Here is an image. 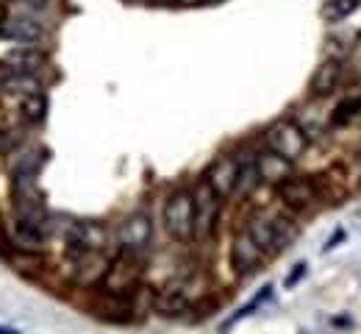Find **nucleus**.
<instances>
[{"instance_id": "14", "label": "nucleus", "mask_w": 361, "mask_h": 334, "mask_svg": "<svg viewBox=\"0 0 361 334\" xmlns=\"http://www.w3.org/2000/svg\"><path fill=\"white\" fill-rule=\"evenodd\" d=\"M189 306H192V298L183 287H167L156 298V312L161 318H180L183 312H189Z\"/></svg>"}, {"instance_id": "8", "label": "nucleus", "mask_w": 361, "mask_h": 334, "mask_svg": "<svg viewBox=\"0 0 361 334\" xmlns=\"http://www.w3.org/2000/svg\"><path fill=\"white\" fill-rule=\"evenodd\" d=\"M264 259V248L253 239L250 232L236 234L233 245H231V265L236 273H253Z\"/></svg>"}, {"instance_id": "10", "label": "nucleus", "mask_w": 361, "mask_h": 334, "mask_svg": "<svg viewBox=\"0 0 361 334\" xmlns=\"http://www.w3.org/2000/svg\"><path fill=\"white\" fill-rule=\"evenodd\" d=\"M109 242V232L100 226V223H73L70 232H67V245L73 254L78 251H103Z\"/></svg>"}, {"instance_id": "4", "label": "nucleus", "mask_w": 361, "mask_h": 334, "mask_svg": "<svg viewBox=\"0 0 361 334\" xmlns=\"http://www.w3.org/2000/svg\"><path fill=\"white\" fill-rule=\"evenodd\" d=\"M192 198H195V237L197 239L212 237V234H214V229H217V220H220L223 198L209 187V181H206V179L195 187Z\"/></svg>"}, {"instance_id": "22", "label": "nucleus", "mask_w": 361, "mask_h": 334, "mask_svg": "<svg viewBox=\"0 0 361 334\" xmlns=\"http://www.w3.org/2000/svg\"><path fill=\"white\" fill-rule=\"evenodd\" d=\"M3 23H6V8L0 6V25H3Z\"/></svg>"}, {"instance_id": "18", "label": "nucleus", "mask_w": 361, "mask_h": 334, "mask_svg": "<svg viewBox=\"0 0 361 334\" xmlns=\"http://www.w3.org/2000/svg\"><path fill=\"white\" fill-rule=\"evenodd\" d=\"M359 114H361V95H353V97H348V100H342V103L334 109L331 123H334V126H342V123H348V120H353V117H359Z\"/></svg>"}, {"instance_id": "2", "label": "nucleus", "mask_w": 361, "mask_h": 334, "mask_svg": "<svg viewBox=\"0 0 361 334\" xmlns=\"http://www.w3.org/2000/svg\"><path fill=\"white\" fill-rule=\"evenodd\" d=\"M164 229L178 242L195 239V198L189 190H176L164 203Z\"/></svg>"}, {"instance_id": "6", "label": "nucleus", "mask_w": 361, "mask_h": 334, "mask_svg": "<svg viewBox=\"0 0 361 334\" xmlns=\"http://www.w3.org/2000/svg\"><path fill=\"white\" fill-rule=\"evenodd\" d=\"M136 282H139V268H136V262L131 256H120L117 262L109 265V270H106V276H103V290H106L109 295L123 298V295H128V292L134 290Z\"/></svg>"}, {"instance_id": "9", "label": "nucleus", "mask_w": 361, "mask_h": 334, "mask_svg": "<svg viewBox=\"0 0 361 334\" xmlns=\"http://www.w3.org/2000/svg\"><path fill=\"white\" fill-rule=\"evenodd\" d=\"M206 181H209V187L217 192L223 201L231 198L236 192V181H239V162H236V156H220V159H214L212 167H209V173H206Z\"/></svg>"}, {"instance_id": "20", "label": "nucleus", "mask_w": 361, "mask_h": 334, "mask_svg": "<svg viewBox=\"0 0 361 334\" xmlns=\"http://www.w3.org/2000/svg\"><path fill=\"white\" fill-rule=\"evenodd\" d=\"M270 292H272V287H264V290H262V292H259V295H256V298H253L250 304H245V306H242V309H239V312H236V315H233L231 321H226V323H223V329H231L233 323H239L242 318H247V315H250L253 309H259V306H262V304H264V301L270 298Z\"/></svg>"}, {"instance_id": "23", "label": "nucleus", "mask_w": 361, "mask_h": 334, "mask_svg": "<svg viewBox=\"0 0 361 334\" xmlns=\"http://www.w3.org/2000/svg\"><path fill=\"white\" fill-rule=\"evenodd\" d=\"M6 332H11V329H8V326H0V334H6Z\"/></svg>"}, {"instance_id": "19", "label": "nucleus", "mask_w": 361, "mask_h": 334, "mask_svg": "<svg viewBox=\"0 0 361 334\" xmlns=\"http://www.w3.org/2000/svg\"><path fill=\"white\" fill-rule=\"evenodd\" d=\"M356 8H359V0H328L325 17H328L331 23H339V20H348Z\"/></svg>"}, {"instance_id": "17", "label": "nucleus", "mask_w": 361, "mask_h": 334, "mask_svg": "<svg viewBox=\"0 0 361 334\" xmlns=\"http://www.w3.org/2000/svg\"><path fill=\"white\" fill-rule=\"evenodd\" d=\"M23 117L28 120V123H42L47 114V97L42 93H31V95L23 97Z\"/></svg>"}, {"instance_id": "16", "label": "nucleus", "mask_w": 361, "mask_h": 334, "mask_svg": "<svg viewBox=\"0 0 361 334\" xmlns=\"http://www.w3.org/2000/svg\"><path fill=\"white\" fill-rule=\"evenodd\" d=\"M0 31H3V34H6L8 40H17V42H23V45H31V42H37V40L42 37V31H39L37 25L25 23V20L3 23V25H0Z\"/></svg>"}, {"instance_id": "5", "label": "nucleus", "mask_w": 361, "mask_h": 334, "mask_svg": "<svg viewBox=\"0 0 361 334\" xmlns=\"http://www.w3.org/2000/svg\"><path fill=\"white\" fill-rule=\"evenodd\" d=\"M120 245L126 254H139L150 245V237H153V220L147 212H134L128 215L123 223H120Z\"/></svg>"}, {"instance_id": "7", "label": "nucleus", "mask_w": 361, "mask_h": 334, "mask_svg": "<svg viewBox=\"0 0 361 334\" xmlns=\"http://www.w3.org/2000/svg\"><path fill=\"white\" fill-rule=\"evenodd\" d=\"M42 64H45L42 50H37L34 45H23L8 50L0 59V76H34L37 70H42Z\"/></svg>"}, {"instance_id": "15", "label": "nucleus", "mask_w": 361, "mask_h": 334, "mask_svg": "<svg viewBox=\"0 0 361 334\" xmlns=\"http://www.w3.org/2000/svg\"><path fill=\"white\" fill-rule=\"evenodd\" d=\"M239 162V181H236V192H250L262 179H259V165H256V153H242L236 156Z\"/></svg>"}, {"instance_id": "11", "label": "nucleus", "mask_w": 361, "mask_h": 334, "mask_svg": "<svg viewBox=\"0 0 361 334\" xmlns=\"http://www.w3.org/2000/svg\"><path fill=\"white\" fill-rule=\"evenodd\" d=\"M275 190H278L281 201H283L289 209H306V206H312V201H314V187H312V181H306V179L289 176V179H283L281 184H275Z\"/></svg>"}, {"instance_id": "1", "label": "nucleus", "mask_w": 361, "mask_h": 334, "mask_svg": "<svg viewBox=\"0 0 361 334\" xmlns=\"http://www.w3.org/2000/svg\"><path fill=\"white\" fill-rule=\"evenodd\" d=\"M247 232L253 234V239L264 248V254H275V251H283L295 234H298V226L292 217H281V215H259L250 220Z\"/></svg>"}, {"instance_id": "12", "label": "nucleus", "mask_w": 361, "mask_h": 334, "mask_svg": "<svg viewBox=\"0 0 361 334\" xmlns=\"http://www.w3.org/2000/svg\"><path fill=\"white\" fill-rule=\"evenodd\" d=\"M256 165H259V179L267 181V184H281L283 179L292 176V170H289L292 162L283 159V156H278L270 148L264 153H256Z\"/></svg>"}, {"instance_id": "13", "label": "nucleus", "mask_w": 361, "mask_h": 334, "mask_svg": "<svg viewBox=\"0 0 361 334\" xmlns=\"http://www.w3.org/2000/svg\"><path fill=\"white\" fill-rule=\"evenodd\" d=\"M339 78H342V61H339V59L322 61L314 70V76H312V95H317V97L331 95V93L336 90Z\"/></svg>"}, {"instance_id": "21", "label": "nucleus", "mask_w": 361, "mask_h": 334, "mask_svg": "<svg viewBox=\"0 0 361 334\" xmlns=\"http://www.w3.org/2000/svg\"><path fill=\"white\" fill-rule=\"evenodd\" d=\"M303 276H306V262H298V265H295V270L286 276V282H283V285L295 287L298 282H300V279H303Z\"/></svg>"}, {"instance_id": "3", "label": "nucleus", "mask_w": 361, "mask_h": 334, "mask_svg": "<svg viewBox=\"0 0 361 334\" xmlns=\"http://www.w3.org/2000/svg\"><path fill=\"white\" fill-rule=\"evenodd\" d=\"M264 140H267L270 150H275L278 156H283L289 162H298L306 153V145H309V137L303 134V129L298 123H292V120L272 123L267 129V134H264Z\"/></svg>"}]
</instances>
